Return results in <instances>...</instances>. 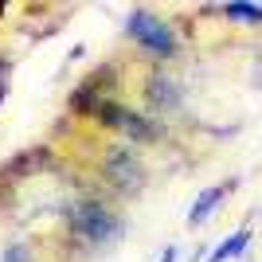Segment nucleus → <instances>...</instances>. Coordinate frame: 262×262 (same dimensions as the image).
Instances as JSON below:
<instances>
[{"mask_svg":"<svg viewBox=\"0 0 262 262\" xmlns=\"http://www.w3.org/2000/svg\"><path fill=\"white\" fill-rule=\"evenodd\" d=\"M67 231H71L82 247H90V251H106V247H114V243L121 239L125 223H121V215L110 208L106 200L82 196L67 208Z\"/></svg>","mask_w":262,"mask_h":262,"instance_id":"nucleus-1","label":"nucleus"},{"mask_svg":"<svg viewBox=\"0 0 262 262\" xmlns=\"http://www.w3.org/2000/svg\"><path fill=\"white\" fill-rule=\"evenodd\" d=\"M121 32H125V39L141 55H149L153 63H168V59L180 55V35H176V28L153 8H133L129 16H125V28H121Z\"/></svg>","mask_w":262,"mask_h":262,"instance_id":"nucleus-2","label":"nucleus"},{"mask_svg":"<svg viewBox=\"0 0 262 262\" xmlns=\"http://www.w3.org/2000/svg\"><path fill=\"white\" fill-rule=\"evenodd\" d=\"M98 121H102V125H106V129L121 133V141H137V145H157V141H161V137H164L161 121L145 118L141 110H129V106H121V102H114V98H106V102H102V110H98Z\"/></svg>","mask_w":262,"mask_h":262,"instance_id":"nucleus-3","label":"nucleus"},{"mask_svg":"<svg viewBox=\"0 0 262 262\" xmlns=\"http://www.w3.org/2000/svg\"><path fill=\"white\" fill-rule=\"evenodd\" d=\"M102 176L118 188L121 196H137L145 188V180H149L137 149H133V145H121V141L106 149V157H102Z\"/></svg>","mask_w":262,"mask_h":262,"instance_id":"nucleus-4","label":"nucleus"},{"mask_svg":"<svg viewBox=\"0 0 262 262\" xmlns=\"http://www.w3.org/2000/svg\"><path fill=\"white\" fill-rule=\"evenodd\" d=\"M145 98H149V106H153L157 114H172V110H180V102H184V90H180V82H176L172 75H149Z\"/></svg>","mask_w":262,"mask_h":262,"instance_id":"nucleus-5","label":"nucleus"},{"mask_svg":"<svg viewBox=\"0 0 262 262\" xmlns=\"http://www.w3.org/2000/svg\"><path fill=\"white\" fill-rule=\"evenodd\" d=\"M235 184H239V180H227V184H211V188H204V192L196 196V204L188 208V227H192V231L204 227V223H208V219L219 211V204L227 200V192H231Z\"/></svg>","mask_w":262,"mask_h":262,"instance_id":"nucleus-6","label":"nucleus"},{"mask_svg":"<svg viewBox=\"0 0 262 262\" xmlns=\"http://www.w3.org/2000/svg\"><path fill=\"white\" fill-rule=\"evenodd\" d=\"M251 243H254V231H251V227L231 231L227 239H223V243L215 247V251L208 254V262H231V258H243V254L251 251Z\"/></svg>","mask_w":262,"mask_h":262,"instance_id":"nucleus-7","label":"nucleus"},{"mask_svg":"<svg viewBox=\"0 0 262 262\" xmlns=\"http://www.w3.org/2000/svg\"><path fill=\"white\" fill-rule=\"evenodd\" d=\"M219 16L239 28H262V4H247V0H235V4H219Z\"/></svg>","mask_w":262,"mask_h":262,"instance_id":"nucleus-8","label":"nucleus"},{"mask_svg":"<svg viewBox=\"0 0 262 262\" xmlns=\"http://www.w3.org/2000/svg\"><path fill=\"white\" fill-rule=\"evenodd\" d=\"M0 262H35V254H32V247H28V239H16V243L4 247Z\"/></svg>","mask_w":262,"mask_h":262,"instance_id":"nucleus-9","label":"nucleus"},{"mask_svg":"<svg viewBox=\"0 0 262 262\" xmlns=\"http://www.w3.org/2000/svg\"><path fill=\"white\" fill-rule=\"evenodd\" d=\"M176 254H180V247H164V251H161V262H176Z\"/></svg>","mask_w":262,"mask_h":262,"instance_id":"nucleus-10","label":"nucleus"},{"mask_svg":"<svg viewBox=\"0 0 262 262\" xmlns=\"http://www.w3.org/2000/svg\"><path fill=\"white\" fill-rule=\"evenodd\" d=\"M254 78H258V86H262V51H258V67H254Z\"/></svg>","mask_w":262,"mask_h":262,"instance_id":"nucleus-11","label":"nucleus"}]
</instances>
